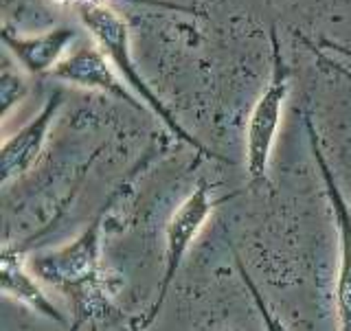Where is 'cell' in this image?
Returning a JSON list of instances; mask_svg holds the SVG:
<instances>
[{"mask_svg": "<svg viewBox=\"0 0 351 331\" xmlns=\"http://www.w3.org/2000/svg\"><path fill=\"white\" fill-rule=\"evenodd\" d=\"M75 11H77V16H80L82 25L86 27V31L93 36L95 44L104 51L106 58L112 62L117 73L121 75V79H123L125 86H130L141 101L152 110L154 117L169 130V134L182 140L184 145H189L191 149H195L197 154H202L206 158H219L213 151H208L200 140L180 125V121L173 117L171 110L162 103V99L154 93V88L145 82V77L141 75V69L134 62V55H132L130 29L125 25V20L106 3L86 5Z\"/></svg>", "mask_w": 351, "mask_h": 331, "instance_id": "1", "label": "cell"}, {"mask_svg": "<svg viewBox=\"0 0 351 331\" xmlns=\"http://www.w3.org/2000/svg\"><path fill=\"white\" fill-rule=\"evenodd\" d=\"M117 193L106 202L99 215L88 224L73 241L55 250H42L29 259V268L49 288L62 292L66 299L75 292L90 290L114 279L104 266L101 241H104V215L114 202Z\"/></svg>", "mask_w": 351, "mask_h": 331, "instance_id": "2", "label": "cell"}, {"mask_svg": "<svg viewBox=\"0 0 351 331\" xmlns=\"http://www.w3.org/2000/svg\"><path fill=\"white\" fill-rule=\"evenodd\" d=\"M217 202L213 200L211 186L206 180L197 182L191 193L184 197L182 204L171 213L167 230H165V259H162V277L158 281L154 301L145 314L134 316L130 321V331H147L152 323L160 316L165 303H167L173 279L178 277L184 257L189 255L193 241L202 233L204 224L211 217Z\"/></svg>", "mask_w": 351, "mask_h": 331, "instance_id": "3", "label": "cell"}, {"mask_svg": "<svg viewBox=\"0 0 351 331\" xmlns=\"http://www.w3.org/2000/svg\"><path fill=\"white\" fill-rule=\"evenodd\" d=\"M270 44H272V66H270V77L266 88L257 97L255 106H252L246 123V171L252 184H259L266 180L268 167H270V156L274 140H277V132L281 125L283 117V106L290 93V69L285 64V58L281 53V44L277 33H270Z\"/></svg>", "mask_w": 351, "mask_h": 331, "instance_id": "4", "label": "cell"}, {"mask_svg": "<svg viewBox=\"0 0 351 331\" xmlns=\"http://www.w3.org/2000/svg\"><path fill=\"white\" fill-rule=\"evenodd\" d=\"M305 127H307V138H310V149L321 178L325 184V195L329 208H332L336 233H338V272H336V325L338 331H351V208L345 200L343 191L336 182V175L325 160V154L318 140L316 127L310 117H305Z\"/></svg>", "mask_w": 351, "mask_h": 331, "instance_id": "5", "label": "cell"}, {"mask_svg": "<svg viewBox=\"0 0 351 331\" xmlns=\"http://www.w3.org/2000/svg\"><path fill=\"white\" fill-rule=\"evenodd\" d=\"M62 103L64 93L55 90L40 112L3 143V149H0V184L3 186H9L36 167V162L42 156V149L47 145L49 132L62 110Z\"/></svg>", "mask_w": 351, "mask_h": 331, "instance_id": "6", "label": "cell"}, {"mask_svg": "<svg viewBox=\"0 0 351 331\" xmlns=\"http://www.w3.org/2000/svg\"><path fill=\"white\" fill-rule=\"evenodd\" d=\"M51 77L62 84L84 88V90L110 95L134 110H143V101L123 86L121 75L99 47H80L71 55H66L53 69Z\"/></svg>", "mask_w": 351, "mask_h": 331, "instance_id": "7", "label": "cell"}, {"mask_svg": "<svg viewBox=\"0 0 351 331\" xmlns=\"http://www.w3.org/2000/svg\"><path fill=\"white\" fill-rule=\"evenodd\" d=\"M0 285H3L5 296L29 307L33 314L47 318L51 323L66 325V316L49 299L47 292L42 290L40 279L31 272L22 246L7 244L3 248V255H0Z\"/></svg>", "mask_w": 351, "mask_h": 331, "instance_id": "8", "label": "cell"}, {"mask_svg": "<svg viewBox=\"0 0 351 331\" xmlns=\"http://www.w3.org/2000/svg\"><path fill=\"white\" fill-rule=\"evenodd\" d=\"M77 38V31L71 27H55L42 36H18L9 27L3 29L5 47L14 53L18 64L29 75H51L53 69L66 58V49Z\"/></svg>", "mask_w": 351, "mask_h": 331, "instance_id": "9", "label": "cell"}, {"mask_svg": "<svg viewBox=\"0 0 351 331\" xmlns=\"http://www.w3.org/2000/svg\"><path fill=\"white\" fill-rule=\"evenodd\" d=\"M235 263H237V270H239V277H241V283H244V288L248 290L250 294V299L252 303H255L257 307V312H259V318H261V323H263V329L266 331H285L283 323H281V318L272 312V307L266 303V299H263V294L259 292L257 288V283L252 281V277L248 274V270L244 268V263H241L239 257H235Z\"/></svg>", "mask_w": 351, "mask_h": 331, "instance_id": "10", "label": "cell"}, {"mask_svg": "<svg viewBox=\"0 0 351 331\" xmlns=\"http://www.w3.org/2000/svg\"><path fill=\"white\" fill-rule=\"evenodd\" d=\"M27 90L29 86L22 79V75L11 73L9 66H5L3 75H0V110H3V119H7L11 110L25 99Z\"/></svg>", "mask_w": 351, "mask_h": 331, "instance_id": "11", "label": "cell"}, {"mask_svg": "<svg viewBox=\"0 0 351 331\" xmlns=\"http://www.w3.org/2000/svg\"><path fill=\"white\" fill-rule=\"evenodd\" d=\"M321 47H323V49H329V51H336V53H340V55H345L347 60H351V49L340 47V44H334V42H323Z\"/></svg>", "mask_w": 351, "mask_h": 331, "instance_id": "12", "label": "cell"}, {"mask_svg": "<svg viewBox=\"0 0 351 331\" xmlns=\"http://www.w3.org/2000/svg\"><path fill=\"white\" fill-rule=\"evenodd\" d=\"M321 62H323V64H327V66H332V69H334L336 73H340V75H345V77H347V79L351 82V73H349V71L345 69V66H340V64H334L332 60H327V58H323V55H321Z\"/></svg>", "mask_w": 351, "mask_h": 331, "instance_id": "13", "label": "cell"}, {"mask_svg": "<svg viewBox=\"0 0 351 331\" xmlns=\"http://www.w3.org/2000/svg\"><path fill=\"white\" fill-rule=\"evenodd\" d=\"M60 3H66V5H71L73 9H80V7H86V5L104 3V0H60Z\"/></svg>", "mask_w": 351, "mask_h": 331, "instance_id": "14", "label": "cell"}]
</instances>
